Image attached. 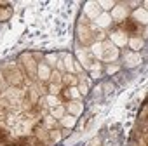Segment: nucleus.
Wrapping results in <instances>:
<instances>
[{
  "label": "nucleus",
  "instance_id": "f03ea898",
  "mask_svg": "<svg viewBox=\"0 0 148 146\" xmlns=\"http://www.w3.org/2000/svg\"><path fill=\"white\" fill-rule=\"evenodd\" d=\"M11 16H12V9H11V7L0 9V21H7Z\"/></svg>",
  "mask_w": 148,
  "mask_h": 146
},
{
  "label": "nucleus",
  "instance_id": "7ed1b4c3",
  "mask_svg": "<svg viewBox=\"0 0 148 146\" xmlns=\"http://www.w3.org/2000/svg\"><path fill=\"white\" fill-rule=\"evenodd\" d=\"M71 98V92H70V89L66 87V89H63V92H59L58 94V99L59 101H66V99H70Z\"/></svg>",
  "mask_w": 148,
  "mask_h": 146
},
{
  "label": "nucleus",
  "instance_id": "0eeeda50",
  "mask_svg": "<svg viewBox=\"0 0 148 146\" xmlns=\"http://www.w3.org/2000/svg\"><path fill=\"white\" fill-rule=\"evenodd\" d=\"M52 80L54 82H59L61 80V75H59V73H52Z\"/></svg>",
  "mask_w": 148,
  "mask_h": 146
},
{
  "label": "nucleus",
  "instance_id": "423d86ee",
  "mask_svg": "<svg viewBox=\"0 0 148 146\" xmlns=\"http://www.w3.org/2000/svg\"><path fill=\"white\" fill-rule=\"evenodd\" d=\"M49 137H51V141H49V144H51V143H54V141H59V137H61V134H59V130H52Z\"/></svg>",
  "mask_w": 148,
  "mask_h": 146
},
{
  "label": "nucleus",
  "instance_id": "20e7f679",
  "mask_svg": "<svg viewBox=\"0 0 148 146\" xmlns=\"http://www.w3.org/2000/svg\"><path fill=\"white\" fill-rule=\"evenodd\" d=\"M11 137V134L5 130V129H2V127H0V143H2V144H5V141Z\"/></svg>",
  "mask_w": 148,
  "mask_h": 146
},
{
  "label": "nucleus",
  "instance_id": "39448f33",
  "mask_svg": "<svg viewBox=\"0 0 148 146\" xmlns=\"http://www.w3.org/2000/svg\"><path fill=\"white\" fill-rule=\"evenodd\" d=\"M64 82H66V85H77V77H73V75H66L64 77Z\"/></svg>",
  "mask_w": 148,
  "mask_h": 146
},
{
  "label": "nucleus",
  "instance_id": "6e6552de",
  "mask_svg": "<svg viewBox=\"0 0 148 146\" xmlns=\"http://www.w3.org/2000/svg\"><path fill=\"white\" fill-rule=\"evenodd\" d=\"M33 146H47V144H44V143H42V141H38V139H37V141H35V143H33Z\"/></svg>",
  "mask_w": 148,
  "mask_h": 146
},
{
  "label": "nucleus",
  "instance_id": "f257e3e1",
  "mask_svg": "<svg viewBox=\"0 0 148 146\" xmlns=\"http://www.w3.org/2000/svg\"><path fill=\"white\" fill-rule=\"evenodd\" d=\"M120 28H122L124 31H129V33H132V31L136 30V23H134L132 19H125L124 23H120Z\"/></svg>",
  "mask_w": 148,
  "mask_h": 146
}]
</instances>
